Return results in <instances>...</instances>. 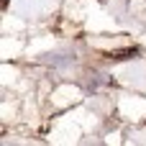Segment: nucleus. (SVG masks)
I'll return each mask as SVG.
<instances>
[{"label": "nucleus", "instance_id": "f257e3e1", "mask_svg": "<svg viewBox=\"0 0 146 146\" xmlns=\"http://www.w3.org/2000/svg\"><path fill=\"white\" fill-rule=\"evenodd\" d=\"M139 56V49L136 46H128V49H115V51H108V59H133Z\"/></svg>", "mask_w": 146, "mask_h": 146}]
</instances>
